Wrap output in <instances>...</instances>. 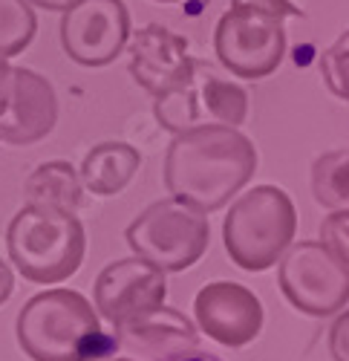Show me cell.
Here are the masks:
<instances>
[{
	"instance_id": "8",
	"label": "cell",
	"mask_w": 349,
	"mask_h": 361,
	"mask_svg": "<svg viewBox=\"0 0 349 361\" xmlns=\"http://www.w3.org/2000/svg\"><path fill=\"white\" fill-rule=\"evenodd\" d=\"M93 298H96V312L115 333H125V329L141 324L144 318H151L165 307L167 298L165 269L139 255L113 260L99 272L93 283Z\"/></svg>"
},
{
	"instance_id": "13",
	"label": "cell",
	"mask_w": 349,
	"mask_h": 361,
	"mask_svg": "<svg viewBox=\"0 0 349 361\" xmlns=\"http://www.w3.org/2000/svg\"><path fill=\"white\" fill-rule=\"evenodd\" d=\"M12 78V102L6 116L0 118V139L6 145H35L55 130V87L49 84V78L26 67H15Z\"/></svg>"
},
{
	"instance_id": "3",
	"label": "cell",
	"mask_w": 349,
	"mask_h": 361,
	"mask_svg": "<svg viewBox=\"0 0 349 361\" xmlns=\"http://www.w3.org/2000/svg\"><path fill=\"white\" fill-rule=\"evenodd\" d=\"M300 15L292 0H234L214 29L220 64L234 78H269L286 55V20Z\"/></svg>"
},
{
	"instance_id": "12",
	"label": "cell",
	"mask_w": 349,
	"mask_h": 361,
	"mask_svg": "<svg viewBox=\"0 0 349 361\" xmlns=\"http://www.w3.org/2000/svg\"><path fill=\"white\" fill-rule=\"evenodd\" d=\"M199 329L222 347H246L263 333V304L260 298L234 281H214L193 298Z\"/></svg>"
},
{
	"instance_id": "16",
	"label": "cell",
	"mask_w": 349,
	"mask_h": 361,
	"mask_svg": "<svg viewBox=\"0 0 349 361\" xmlns=\"http://www.w3.org/2000/svg\"><path fill=\"white\" fill-rule=\"evenodd\" d=\"M119 336L130 347H141L153 355H165V353L182 350V347H196V341H199L196 326L179 310H170V307H162L159 312H153L151 318H144L141 324L125 329Z\"/></svg>"
},
{
	"instance_id": "25",
	"label": "cell",
	"mask_w": 349,
	"mask_h": 361,
	"mask_svg": "<svg viewBox=\"0 0 349 361\" xmlns=\"http://www.w3.org/2000/svg\"><path fill=\"white\" fill-rule=\"evenodd\" d=\"M35 9H46V12H67L72 6H78L81 0H29Z\"/></svg>"
},
{
	"instance_id": "2",
	"label": "cell",
	"mask_w": 349,
	"mask_h": 361,
	"mask_svg": "<svg viewBox=\"0 0 349 361\" xmlns=\"http://www.w3.org/2000/svg\"><path fill=\"white\" fill-rule=\"evenodd\" d=\"M15 333L32 361H93L113 347L96 307L72 289H49L29 298Z\"/></svg>"
},
{
	"instance_id": "7",
	"label": "cell",
	"mask_w": 349,
	"mask_h": 361,
	"mask_svg": "<svg viewBox=\"0 0 349 361\" xmlns=\"http://www.w3.org/2000/svg\"><path fill=\"white\" fill-rule=\"evenodd\" d=\"M277 286L298 312L329 318L349 304V272L321 243L300 240L277 260Z\"/></svg>"
},
{
	"instance_id": "11",
	"label": "cell",
	"mask_w": 349,
	"mask_h": 361,
	"mask_svg": "<svg viewBox=\"0 0 349 361\" xmlns=\"http://www.w3.org/2000/svg\"><path fill=\"white\" fill-rule=\"evenodd\" d=\"M127 52L133 81L153 99L185 87L196 75V61L188 55V38L162 23L136 29L130 35Z\"/></svg>"
},
{
	"instance_id": "19",
	"label": "cell",
	"mask_w": 349,
	"mask_h": 361,
	"mask_svg": "<svg viewBox=\"0 0 349 361\" xmlns=\"http://www.w3.org/2000/svg\"><path fill=\"white\" fill-rule=\"evenodd\" d=\"M321 73L329 93L349 102V29H343L341 38L321 55Z\"/></svg>"
},
{
	"instance_id": "1",
	"label": "cell",
	"mask_w": 349,
	"mask_h": 361,
	"mask_svg": "<svg viewBox=\"0 0 349 361\" xmlns=\"http://www.w3.org/2000/svg\"><path fill=\"white\" fill-rule=\"evenodd\" d=\"M257 171V147L240 128L196 125L173 136L165 154V188L202 212H220Z\"/></svg>"
},
{
	"instance_id": "24",
	"label": "cell",
	"mask_w": 349,
	"mask_h": 361,
	"mask_svg": "<svg viewBox=\"0 0 349 361\" xmlns=\"http://www.w3.org/2000/svg\"><path fill=\"white\" fill-rule=\"evenodd\" d=\"M12 292H15V275H12L9 263L0 260V304H6L12 298Z\"/></svg>"
},
{
	"instance_id": "20",
	"label": "cell",
	"mask_w": 349,
	"mask_h": 361,
	"mask_svg": "<svg viewBox=\"0 0 349 361\" xmlns=\"http://www.w3.org/2000/svg\"><path fill=\"white\" fill-rule=\"evenodd\" d=\"M321 243L343 263V269L349 272V208H343V212H332L329 217H324Z\"/></svg>"
},
{
	"instance_id": "9",
	"label": "cell",
	"mask_w": 349,
	"mask_h": 361,
	"mask_svg": "<svg viewBox=\"0 0 349 361\" xmlns=\"http://www.w3.org/2000/svg\"><path fill=\"white\" fill-rule=\"evenodd\" d=\"M153 113L165 130L182 133L196 125L240 128L248 116V93L220 75H193L185 87L153 102Z\"/></svg>"
},
{
	"instance_id": "6",
	"label": "cell",
	"mask_w": 349,
	"mask_h": 361,
	"mask_svg": "<svg viewBox=\"0 0 349 361\" xmlns=\"http://www.w3.org/2000/svg\"><path fill=\"white\" fill-rule=\"evenodd\" d=\"M125 240L133 255L156 263L165 272H185L208 249V212L177 197L159 200L127 226Z\"/></svg>"
},
{
	"instance_id": "14",
	"label": "cell",
	"mask_w": 349,
	"mask_h": 361,
	"mask_svg": "<svg viewBox=\"0 0 349 361\" xmlns=\"http://www.w3.org/2000/svg\"><path fill=\"white\" fill-rule=\"evenodd\" d=\"M141 165V154L127 142H101L81 162V183L96 197L125 191Z\"/></svg>"
},
{
	"instance_id": "21",
	"label": "cell",
	"mask_w": 349,
	"mask_h": 361,
	"mask_svg": "<svg viewBox=\"0 0 349 361\" xmlns=\"http://www.w3.org/2000/svg\"><path fill=\"white\" fill-rule=\"evenodd\" d=\"M329 355L335 361H349V310H341L329 329Z\"/></svg>"
},
{
	"instance_id": "23",
	"label": "cell",
	"mask_w": 349,
	"mask_h": 361,
	"mask_svg": "<svg viewBox=\"0 0 349 361\" xmlns=\"http://www.w3.org/2000/svg\"><path fill=\"white\" fill-rule=\"evenodd\" d=\"M156 361H222V358L220 355H211L205 350H196V347H182V350H173V353L159 355Z\"/></svg>"
},
{
	"instance_id": "5",
	"label": "cell",
	"mask_w": 349,
	"mask_h": 361,
	"mask_svg": "<svg viewBox=\"0 0 349 361\" xmlns=\"http://www.w3.org/2000/svg\"><path fill=\"white\" fill-rule=\"evenodd\" d=\"M298 231L295 202L277 185H257L234 200L222 223V243L228 257L246 272H266Z\"/></svg>"
},
{
	"instance_id": "4",
	"label": "cell",
	"mask_w": 349,
	"mask_h": 361,
	"mask_svg": "<svg viewBox=\"0 0 349 361\" xmlns=\"http://www.w3.org/2000/svg\"><path fill=\"white\" fill-rule=\"evenodd\" d=\"M87 237L75 214L46 205H23L6 228V252L15 269L32 283L55 286L84 263Z\"/></svg>"
},
{
	"instance_id": "17",
	"label": "cell",
	"mask_w": 349,
	"mask_h": 361,
	"mask_svg": "<svg viewBox=\"0 0 349 361\" xmlns=\"http://www.w3.org/2000/svg\"><path fill=\"white\" fill-rule=\"evenodd\" d=\"M312 194L329 212L349 208V150H326L312 165Z\"/></svg>"
},
{
	"instance_id": "27",
	"label": "cell",
	"mask_w": 349,
	"mask_h": 361,
	"mask_svg": "<svg viewBox=\"0 0 349 361\" xmlns=\"http://www.w3.org/2000/svg\"><path fill=\"white\" fill-rule=\"evenodd\" d=\"M113 361H133V358H113Z\"/></svg>"
},
{
	"instance_id": "26",
	"label": "cell",
	"mask_w": 349,
	"mask_h": 361,
	"mask_svg": "<svg viewBox=\"0 0 349 361\" xmlns=\"http://www.w3.org/2000/svg\"><path fill=\"white\" fill-rule=\"evenodd\" d=\"M159 4H179V0H159Z\"/></svg>"
},
{
	"instance_id": "22",
	"label": "cell",
	"mask_w": 349,
	"mask_h": 361,
	"mask_svg": "<svg viewBox=\"0 0 349 361\" xmlns=\"http://www.w3.org/2000/svg\"><path fill=\"white\" fill-rule=\"evenodd\" d=\"M12 70L15 67H9V61L6 58H0V118L6 116V110H9V102H12Z\"/></svg>"
},
{
	"instance_id": "18",
	"label": "cell",
	"mask_w": 349,
	"mask_h": 361,
	"mask_svg": "<svg viewBox=\"0 0 349 361\" xmlns=\"http://www.w3.org/2000/svg\"><path fill=\"white\" fill-rule=\"evenodd\" d=\"M38 18L29 0H0V58H15L35 41Z\"/></svg>"
},
{
	"instance_id": "15",
	"label": "cell",
	"mask_w": 349,
	"mask_h": 361,
	"mask_svg": "<svg viewBox=\"0 0 349 361\" xmlns=\"http://www.w3.org/2000/svg\"><path fill=\"white\" fill-rule=\"evenodd\" d=\"M23 197L29 205H46V208H58V212L78 214L84 202L81 171H75L64 159L44 162L26 176Z\"/></svg>"
},
{
	"instance_id": "10",
	"label": "cell",
	"mask_w": 349,
	"mask_h": 361,
	"mask_svg": "<svg viewBox=\"0 0 349 361\" xmlns=\"http://www.w3.org/2000/svg\"><path fill=\"white\" fill-rule=\"evenodd\" d=\"M130 35V12L122 0H81L61 20V47L81 67L113 64Z\"/></svg>"
}]
</instances>
